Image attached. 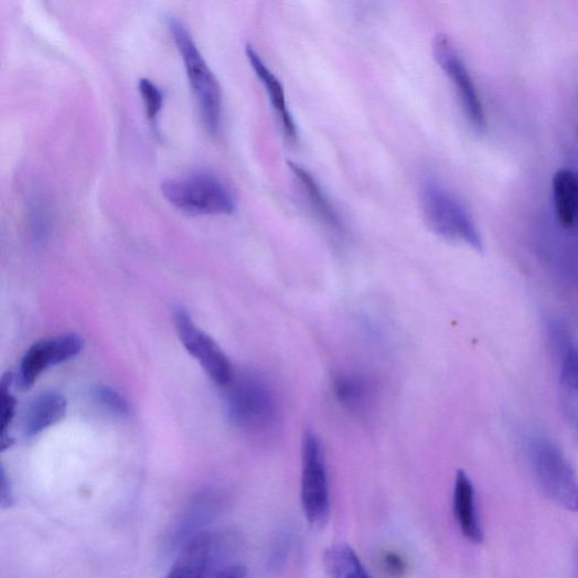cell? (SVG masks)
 Segmentation results:
<instances>
[{
    "instance_id": "277c9868",
    "label": "cell",
    "mask_w": 578,
    "mask_h": 578,
    "mask_svg": "<svg viewBox=\"0 0 578 578\" xmlns=\"http://www.w3.org/2000/svg\"><path fill=\"white\" fill-rule=\"evenodd\" d=\"M226 388L228 414L238 427L264 432L276 428L279 405L264 377L250 372L235 373Z\"/></svg>"
},
{
    "instance_id": "7c38bea8",
    "label": "cell",
    "mask_w": 578,
    "mask_h": 578,
    "mask_svg": "<svg viewBox=\"0 0 578 578\" xmlns=\"http://www.w3.org/2000/svg\"><path fill=\"white\" fill-rule=\"evenodd\" d=\"M287 164L301 185L307 202L317 218L334 237L344 238L346 229L343 218L314 176L296 162L288 161Z\"/></svg>"
},
{
    "instance_id": "4fadbf2b",
    "label": "cell",
    "mask_w": 578,
    "mask_h": 578,
    "mask_svg": "<svg viewBox=\"0 0 578 578\" xmlns=\"http://www.w3.org/2000/svg\"><path fill=\"white\" fill-rule=\"evenodd\" d=\"M247 57L250 62L251 67L254 68L256 75L259 77L264 84L271 103V106L277 115L279 125L281 127L282 133L285 135L286 140L289 143H297L299 140V130L296 124V120L289 111L285 90L274 73L265 64L263 58L256 52L255 47L250 44L247 45Z\"/></svg>"
},
{
    "instance_id": "ffe728a7",
    "label": "cell",
    "mask_w": 578,
    "mask_h": 578,
    "mask_svg": "<svg viewBox=\"0 0 578 578\" xmlns=\"http://www.w3.org/2000/svg\"><path fill=\"white\" fill-rule=\"evenodd\" d=\"M138 88L143 103L144 114H147L149 121L153 126H157L159 116L163 109L164 94L162 89L149 78H141Z\"/></svg>"
},
{
    "instance_id": "603a6c76",
    "label": "cell",
    "mask_w": 578,
    "mask_h": 578,
    "mask_svg": "<svg viewBox=\"0 0 578 578\" xmlns=\"http://www.w3.org/2000/svg\"><path fill=\"white\" fill-rule=\"evenodd\" d=\"M382 564L385 570L393 576H402L407 569L406 561L396 553H385L382 557Z\"/></svg>"
},
{
    "instance_id": "d6986e66",
    "label": "cell",
    "mask_w": 578,
    "mask_h": 578,
    "mask_svg": "<svg viewBox=\"0 0 578 578\" xmlns=\"http://www.w3.org/2000/svg\"><path fill=\"white\" fill-rule=\"evenodd\" d=\"M28 220L32 236L36 243H42L50 233L52 224V211L50 204L44 202L40 195H33L26 206Z\"/></svg>"
},
{
    "instance_id": "ac0fdd59",
    "label": "cell",
    "mask_w": 578,
    "mask_h": 578,
    "mask_svg": "<svg viewBox=\"0 0 578 578\" xmlns=\"http://www.w3.org/2000/svg\"><path fill=\"white\" fill-rule=\"evenodd\" d=\"M323 561L330 578H372L358 555L349 545L329 548Z\"/></svg>"
},
{
    "instance_id": "484cf974",
    "label": "cell",
    "mask_w": 578,
    "mask_h": 578,
    "mask_svg": "<svg viewBox=\"0 0 578 578\" xmlns=\"http://www.w3.org/2000/svg\"><path fill=\"white\" fill-rule=\"evenodd\" d=\"M287 550H288V539L286 537L279 539V542L276 544V547L271 554L270 565L272 566V568H277L280 566V563L283 561Z\"/></svg>"
},
{
    "instance_id": "6da1fadb",
    "label": "cell",
    "mask_w": 578,
    "mask_h": 578,
    "mask_svg": "<svg viewBox=\"0 0 578 578\" xmlns=\"http://www.w3.org/2000/svg\"><path fill=\"white\" fill-rule=\"evenodd\" d=\"M420 207L428 227L439 236L484 251L483 238L463 203L438 180L427 179L419 191Z\"/></svg>"
},
{
    "instance_id": "8992f818",
    "label": "cell",
    "mask_w": 578,
    "mask_h": 578,
    "mask_svg": "<svg viewBox=\"0 0 578 578\" xmlns=\"http://www.w3.org/2000/svg\"><path fill=\"white\" fill-rule=\"evenodd\" d=\"M224 501V493L216 488L192 495L169 525L162 543L163 553H179L192 539L206 533L204 528L221 513Z\"/></svg>"
},
{
    "instance_id": "e0dca14e",
    "label": "cell",
    "mask_w": 578,
    "mask_h": 578,
    "mask_svg": "<svg viewBox=\"0 0 578 578\" xmlns=\"http://www.w3.org/2000/svg\"><path fill=\"white\" fill-rule=\"evenodd\" d=\"M67 410L66 399L56 393H44L33 399L23 418V430L32 438L61 421Z\"/></svg>"
},
{
    "instance_id": "d4e9b609",
    "label": "cell",
    "mask_w": 578,
    "mask_h": 578,
    "mask_svg": "<svg viewBox=\"0 0 578 578\" xmlns=\"http://www.w3.org/2000/svg\"><path fill=\"white\" fill-rule=\"evenodd\" d=\"M214 578H247V568L243 565H229L223 568Z\"/></svg>"
},
{
    "instance_id": "44dd1931",
    "label": "cell",
    "mask_w": 578,
    "mask_h": 578,
    "mask_svg": "<svg viewBox=\"0 0 578 578\" xmlns=\"http://www.w3.org/2000/svg\"><path fill=\"white\" fill-rule=\"evenodd\" d=\"M12 382V374H6L2 377V384H0V410H2L0 431H2V436L7 434L15 416L17 400L11 394Z\"/></svg>"
},
{
    "instance_id": "9a60e30c",
    "label": "cell",
    "mask_w": 578,
    "mask_h": 578,
    "mask_svg": "<svg viewBox=\"0 0 578 578\" xmlns=\"http://www.w3.org/2000/svg\"><path fill=\"white\" fill-rule=\"evenodd\" d=\"M453 511L462 535L473 544L483 543L484 529L477 510L474 488L462 470L456 477Z\"/></svg>"
},
{
    "instance_id": "9c48e42d",
    "label": "cell",
    "mask_w": 578,
    "mask_h": 578,
    "mask_svg": "<svg viewBox=\"0 0 578 578\" xmlns=\"http://www.w3.org/2000/svg\"><path fill=\"white\" fill-rule=\"evenodd\" d=\"M174 320L179 339L188 353L200 362L220 387L226 388L235 375L226 354L210 335L192 322L184 309H176Z\"/></svg>"
},
{
    "instance_id": "30bf717a",
    "label": "cell",
    "mask_w": 578,
    "mask_h": 578,
    "mask_svg": "<svg viewBox=\"0 0 578 578\" xmlns=\"http://www.w3.org/2000/svg\"><path fill=\"white\" fill-rule=\"evenodd\" d=\"M83 350L77 334H63L34 344L22 360L18 383L21 390H30L47 368L67 362Z\"/></svg>"
},
{
    "instance_id": "cb8c5ba5",
    "label": "cell",
    "mask_w": 578,
    "mask_h": 578,
    "mask_svg": "<svg viewBox=\"0 0 578 578\" xmlns=\"http://www.w3.org/2000/svg\"><path fill=\"white\" fill-rule=\"evenodd\" d=\"M0 504L3 509H10L14 505V495L11 486L10 478L4 468H2V474H0Z\"/></svg>"
},
{
    "instance_id": "5b68a950",
    "label": "cell",
    "mask_w": 578,
    "mask_h": 578,
    "mask_svg": "<svg viewBox=\"0 0 578 578\" xmlns=\"http://www.w3.org/2000/svg\"><path fill=\"white\" fill-rule=\"evenodd\" d=\"M527 453L544 494L559 507L578 512V478L561 450L549 440L537 439Z\"/></svg>"
},
{
    "instance_id": "2e32d148",
    "label": "cell",
    "mask_w": 578,
    "mask_h": 578,
    "mask_svg": "<svg viewBox=\"0 0 578 578\" xmlns=\"http://www.w3.org/2000/svg\"><path fill=\"white\" fill-rule=\"evenodd\" d=\"M553 197L557 221L565 229L578 226V174L558 170L553 178Z\"/></svg>"
},
{
    "instance_id": "5bb4252c",
    "label": "cell",
    "mask_w": 578,
    "mask_h": 578,
    "mask_svg": "<svg viewBox=\"0 0 578 578\" xmlns=\"http://www.w3.org/2000/svg\"><path fill=\"white\" fill-rule=\"evenodd\" d=\"M333 395L345 409L361 414L368 410L376 395L373 377L358 372L335 375L332 383Z\"/></svg>"
},
{
    "instance_id": "7402d4cb",
    "label": "cell",
    "mask_w": 578,
    "mask_h": 578,
    "mask_svg": "<svg viewBox=\"0 0 578 578\" xmlns=\"http://www.w3.org/2000/svg\"><path fill=\"white\" fill-rule=\"evenodd\" d=\"M95 400L117 416H127L130 411L128 403L114 389L100 385L94 389Z\"/></svg>"
},
{
    "instance_id": "8fae6325",
    "label": "cell",
    "mask_w": 578,
    "mask_h": 578,
    "mask_svg": "<svg viewBox=\"0 0 578 578\" xmlns=\"http://www.w3.org/2000/svg\"><path fill=\"white\" fill-rule=\"evenodd\" d=\"M225 550L222 537L206 532L178 553L165 578H214Z\"/></svg>"
},
{
    "instance_id": "3957f363",
    "label": "cell",
    "mask_w": 578,
    "mask_h": 578,
    "mask_svg": "<svg viewBox=\"0 0 578 578\" xmlns=\"http://www.w3.org/2000/svg\"><path fill=\"white\" fill-rule=\"evenodd\" d=\"M161 191L172 206L190 215H231L236 208L229 186L208 172L167 180Z\"/></svg>"
},
{
    "instance_id": "ba28073f",
    "label": "cell",
    "mask_w": 578,
    "mask_h": 578,
    "mask_svg": "<svg viewBox=\"0 0 578 578\" xmlns=\"http://www.w3.org/2000/svg\"><path fill=\"white\" fill-rule=\"evenodd\" d=\"M432 53L453 84L470 126L475 132L484 133L488 128L485 109L473 78L453 41L447 34L437 35L432 42Z\"/></svg>"
},
{
    "instance_id": "7a4b0ae2",
    "label": "cell",
    "mask_w": 578,
    "mask_h": 578,
    "mask_svg": "<svg viewBox=\"0 0 578 578\" xmlns=\"http://www.w3.org/2000/svg\"><path fill=\"white\" fill-rule=\"evenodd\" d=\"M168 28L184 63L185 74L199 104L202 120L210 132L216 133L221 128L223 111L218 79L184 24L175 18H170Z\"/></svg>"
},
{
    "instance_id": "52a82bcc",
    "label": "cell",
    "mask_w": 578,
    "mask_h": 578,
    "mask_svg": "<svg viewBox=\"0 0 578 578\" xmlns=\"http://www.w3.org/2000/svg\"><path fill=\"white\" fill-rule=\"evenodd\" d=\"M301 503L311 525L321 526L329 517L330 493L322 445L313 430L304 434L302 445Z\"/></svg>"
}]
</instances>
